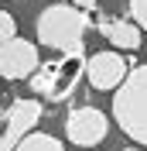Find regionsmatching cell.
Instances as JSON below:
<instances>
[{"mask_svg":"<svg viewBox=\"0 0 147 151\" xmlns=\"http://www.w3.org/2000/svg\"><path fill=\"white\" fill-rule=\"evenodd\" d=\"M38 41L48 48H55L62 55H72V52H86L82 38L92 28V17L86 10H79L75 4H51L48 10H41L38 17Z\"/></svg>","mask_w":147,"mask_h":151,"instance_id":"6da1fadb","label":"cell"},{"mask_svg":"<svg viewBox=\"0 0 147 151\" xmlns=\"http://www.w3.org/2000/svg\"><path fill=\"white\" fill-rule=\"evenodd\" d=\"M113 117L130 141L147 148V62L130 65L127 79L113 96Z\"/></svg>","mask_w":147,"mask_h":151,"instance_id":"7a4b0ae2","label":"cell"},{"mask_svg":"<svg viewBox=\"0 0 147 151\" xmlns=\"http://www.w3.org/2000/svg\"><path fill=\"white\" fill-rule=\"evenodd\" d=\"M86 76V52H72V55L51 58V62H41L31 76V93L48 100V103H62L75 93L79 79Z\"/></svg>","mask_w":147,"mask_h":151,"instance_id":"3957f363","label":"cell"},{"mask_svg":"<svg viewBox=\"0 0 147 151\" xmlns=\"http://www.w3.org/2000/svg\"><path fill=\"white\" fill-rule=\"evenodd\" d=\"M106 131H110V124H106L103 110H96V106H75L65 117V134L79 148H96L106 137Z\"/></svg>","mask_w":147,"mask_h":151,"instance_id":"277c9868","label":"cell"},{"mask_svg":"<svg viewBox=\"0 0 147 151\" xmlns=\"http://www.w3.org/2000/svg\"><path fill=\"white\" fill-rule=\"evenodd\" d=\"M38 69V48L34 41H24V38H10L0 45V79H31Z\"/></svg>","mask_w":147,"mask_h":151,"instance_id":"5b68a950","label":"cell"},{"mask_svg":"<svg viewBox=\"0 0 147 151\" xmlns=\"http://www.w3.org/2000/svg\"><path fill=\"white\" fill-rule=\"evenodd\" d=\"M38 117H41V103H38V100H31V96L14 100V110H10L7 120H4L7 127H4V134H0V151H14L31 131H34Z\"/></svg>","mask_w":147,"mask_h":151,"instance_id":"8992f818","label":"cell"},{"mask_svg":"<svg viewBox=\"0 0 147 151\" xmlns=\"http://www.w3.org/2000/svg\"><path fill=\"white\" fill-rule=\"evenodd\" d=\"M130 65L123 62L120 52H96L86 58V79L92 89H120V83L127 79Z\"/></svg>","mask_w":147,"mask_h":151,"instance_id":"52a82bcc","label":"cell"},{"mask_svg":"<svg viewBox=\"0 0 147 151\" xmlns=\"http://www.w3.org/2000/svg\"><path fill=\"white\" fill-rule=\"evenodd\" d=\"M96 28H99V35L110 41L113 48H123V52H133V48L144 45V31H140V24L133 17H116V21H106V17H96Z\"/></svg>","mask_w":147,"mask_h":151,"instance_id":"ba28073f","label":"cell"},{"mask_svg":"<svg viewBox=\"0 0 147 151\" xmlns=\"http://www.w3.org/2000/svg\"><path fill=\"white\" fill-rule=\"evenodd\" d=\"M14 151H65V144L58 137H51V134H45V131H31Z\"/></svg>","mask_w":147,"mask_h":151,"instance_id":"9c48e42d","label":"cell"},{"mask_svg":"<svg viewBox=\"0 0 147 151\" xmlns=\"http://www.w3.org/2000/svg\"><path fill=\"white\" fill-rule=\"evenodd\" d=\"M10 38H17V24H14V17L7 10H0V45L10 41Z\"/></svg>","mask_w":147,"mask_h":151,"instance_id":"30bf717a","label":"cell"},{"mask_svg":"<svg viewBox=\"0 0 147 151\" xmlns=\"http://www.w3.org/2000/svg\"><path fill=\"white\" fill-rule=\"evenodd\" d=\"M130 17L140 24V31H147V0H130Z\"/></svg>","mask_w":147,"mask_h":151,"instance_id":"8fae6325","label":"cell"},{"mask_svg":"<svg viewBox=\"0 0 147 151\" xmlns=\"http://www.w3.org/2000/svg\"><path fill=\"white\" fill-rule=\"evenodd\" d=\"M10 110H14V96L0 89V120H7V117H10Z\"/></svg>","mask_w":147,"mask_h":151,"instance_id":"7c38bea8","label":"cell"},{"mask_svg":"<svg viewBox=\"0 0 147 151\" xmlns=\"http://www.w3.org/2000/svg\"><path fill=\"white\" fill-rule=\"evenodd\" d=\"M75 7L79 10H96V4H99V0H72Z\"/></svg>","mask_w":147,"mask_h":151,"instance_id":"4fadbf2b","label":"cell"},{"mask_svg":"<svg viewBox=\"0 0 147 151\" xmlns=\"http://www.w3.org/2000/svg\"><path fill=\"white\" fill-rule=\"evenodd\" d=\"M123 151H133V148H123Z\"/></svg>","mask_w":147,"mask_h":151,"instance_id":"5bb4252c","label":"cell"}]
</instances>
